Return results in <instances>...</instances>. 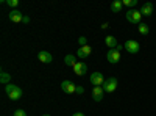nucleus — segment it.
I'll list each match as a JSON object with an SVG mask.
<instances>
[{"mask_svg":"<svg viewBox=\"0 0 156 116\" xmlns=\"http://www.w3.org/2000/svg\"><path fill=\"white\" fill-rule=\"evenodd\" d=\"M5 93L9 99L12 100H19L22 99V88H19L17 85H12V83H8L5 85Z\"/></svg>","mask_w":156,"mask_h":116,"instance_id":"obj_1","label":"nucleus"},{"mask_svg":"<svg viewBox=\"0 0 156 116\" xmlns=\"http://www.w3.org/2000/svg\"><path fill=\"white\" fill-rule=\"evenodd\" d=\"M120 50H122V46H117L115 49H109L108 54H106V60L111 63V64H115L120 61Z\"/></svg>","mask_w":156,"mask_h":116,"instance_id":"obj_2","label":"nucleus"},{"mask_svg":"<svg viewBox=\"0 0 156 116\" xmlns=\"http://www.w3.org/2000/svg\"><path fill=\"white\" fill-rule=\"evenodd\" d=\"M125 16H126V21L128 22H131V24H140V19H142V14H140V11L139 9H128L125 13Z\"/></svg>","mask_w":156,"mask_h":116,"instance_id":"obj_3","label":"nucleus"},{"mask_svg":"<svg viewBox=\"0 0 156 116\" xmlns=\"http://www.w3.org/2000/svg\"><path fill=\"white\" fill-rule=\"evenodd\" d=\"M117 83H119L117 77H109V79H106L105 83H103V89H105V93H114L117 89Z\"/></svg>","mask_w":156,"mask_h":116,"instance_id":"obj_4","label":"nucleus"},{"mask_svg":"<svg viewBox=\"0 0 156 116\" xmlns=\"http://www.w3.org/2000/svg\"><path fill=\"white\" fill-rule=\"evenodd\" d=\"M123 47H125V50H126L128 54H137L139 50H140L139 43H137V41H134V39H128V41H125Z\"/></svg>","mask_w":156,"mask_h":116,"instance_id":"obj_5","label":"nucleus"},{"mask_svg":"<svg viewBox=\"0 0 156 116\" xmlns=\"http://www.w3.org/2000/svg\"><path fill=\"white\" fill-rule=\"evenodd\" d=\"M89 80H90V83H92L94 86H103V83H105V77H103V74L101 72H94L92 75L89 77Z\"/></svg>","mask_w":156,"mask_h":116,"instance_id":"obj_6","label":"nucleus"},{"mask_svg":"<svg viewBox=\"0 0 156 116\" xmlns=\"http://www.w3.org/2000/svg\"><path fill=\"white\" fill-rule=\"evenodd\" d=\"M72 69H73L75 75H78V77H81V75H84V74L87 72V66H86L84 61H76L75 66H73Z\"/></svg>","mask_w":156,"mask_h":116,"instance_id":"obj_7","label":"nucleus"},{"mask_svg":"<svg viewBox=\"0 0 156 116\" xmlns=\"http://www.w3.org/2000/svg\"><path fill=\"white\" fill-rule=\"evenodd\" d=\"M61 89H62L66 94H73L75 89H76V85H73L70 80H62V82H61Z\"/></svg>","mask_w":156,"mask_h":116,"instance_id":"obj_8","label":"nucleus"},{"mask_svg":"<svg viewBox=\"0 0 156 116\" xmlns=\"http://www.w3.org/2000/svg\"><path fill=\"white\" fill-rule=\"evenodd\" d=\"M9 21L14 22V24L23 22V14H22V11H19V9H11V11H9Z\"/></svg>","mask_w":156,"mask_h":116,"instance_id":"obj_9","label":"nucleus"},{"mask_svg":"<svg viewBox=\"0 0 156 116\" xmlns=\"http://www.w3.org/2000/svg\"><path fill=\"white\" fill-rule=\"evenodd\" d=\"M90 54H92V47H90V46H83V47H80L76 50V57L81 58V60L87 58Z\"/></svg>","mask_w":156,"mask_h":116,"instance_id":"obj_10","label":"nucleus"},{"mask_svg":"<svg viewBox=\"0 0 156 116\" xmlns=\"http://www.w3.org/2000/svg\"><path fill=\"white\" fill-rule=\"evenodd\" d=\"M37 58H39V61L44 63V64H50L51 61H53V57H51V54H48L47 50H41V52L37 54Z\"/></svg>","mask_w":156,"mask_h":116,"instance_id":"obj_11","label":"nucleus"},{"mask_svg":"<svg viewBox=\"0 0 156 116\" xmlns=\"http://www.w3.org/2000/svg\"><path fill=\"white\" fill-rule=\"evenodd\" d=\"M103 94H105V89H103V86H94V88H92V99H94L95 102L103 100Z\"/></svg>","mask_w":156,"mask_h":116,"instance_id":"obj_12","label":"nucleus"},{"mask_svg":"<svg viewBox=\"0 0 156 116\" xmlns=\"http://www.w3.org/2000/svg\"><path fill=\"white\" fill-rule=\"evenodd\" d=\"M139 11H140V14H142V16H147V17L151 16V14H153V3H150V2L144 3V5L140 6Z\"/></svg>","mask_w":156,"mask_h":116,"instance_id":"obj_13","label":"nucleus"},{"mask_svg":"<svg viewBox=\"0 0 156 116\" xmlns=\"http://www.w3.org/2000/svg\"><path fill=\"white\" fill-rule=\"evenodd\" d=\"M122 6H123L122 0H114V2L111 3V11L112 13H120L122 11Z\"/></svg>","mask_w":156,"mask_h":116,"instance_id":"obj_14","label":"nucleus"},{"mask_svg":"<svg viewBox=\"0 0 156 116\" xmlns=\"http://www.w3.org/2000/svg\"><path fill=\"white\" fill-rule=\"evenodd\" d=\"M105 44H106L109 49H115L117 46H119V44H117V39H115L114 36H111V35L105 38Z\"/></svg>","mask_w":156,"mask_h":116,"instance_id":"obj_15","label":"nucleus"},{"mask_svg":"<svg viewBox=\"0 0 156 116\" xmlns=\"http://www.w3.org/2000/svg\"><path fill=\"white\" fill-rule=\"evenodd\" d=\"M64 63H66L67 66L73 68V66H75V63H76V58H75V55H72V54L66 55V58H64Z\"/></svg>","mask_w":156,"mask_h":116,"instance_id":"obj_16","label":"nucleus"},{"mask_svg":"<svg viewBox=\"0 0 156 116\" xmlns=\"http://www.w3.org/2000/svg\"><path fill=\"white\" fill-rule=\"evenodd\" d=\"M137 30H139L140 35H148V33H150V28H148V25H147L145 22H140V24L137 25Z\"/></svg>","mask_w":156,"mask_h":116,"instance_id":"obj_17","label":"nucleus"},{"mask_svg":"<svg viewBox=\"0 0 156 116\" xmlns=\"http://www.w3.org/2000/svg\"><path fill=\"white\" fill-rule=\"evenodd\" d=\"M9 80H11V75H9L8 72L2 71V74H0V82H2L3 85H8V83H9Z\"/></svg>","mask_w":156,"mask_h":116,"instance_id":"obj_18","label":"nucleus"},{"mask_svg":"<svg viewBox=\"0 0 156 116\" xmlns=\"http://www.w3.org/2000/svg\"><path fill=\"white\" fill-rule=\"evenodd\" d=\"M136 5H137V0H123V6H128L129 9H134Z\"/></svg>","mask_w":156,"mask_h":116,"instance_id":"obj_19","label":"nucleus"},{"mask_svg":"<svg viewBox=\"0 0 156 116\" xmlns=\"http://www.w3.org/2000/svg\"><path fill=\"white\" fill-rule=\"evenodd\" d=\"M8 6H11L12 9H17V5H19V0H6L5 2Z\"/></svg>","mask_w":156,"mask_h":116,"instance_id":"obj_20","label":"nucleus"},{"mask_svg":"<svg viewBox=\"0 0 156 116\" xmlns=\"http://www.w3.org/2000/svg\"><path fill=\"white\" fill-rule=\"evenodd\" d=\"M78 44H80V47L87 46V38L86 36H80V38H78Z\"/></svg>","mask_w":156,"mask_h":116,"instance_id":"obj_21","label":"nucleus"},{"mask_svg":"<svg viewBox=\"0 0 156 116\" xmlns=\"http://www.w3.org/2000/svg\"><path fill=\"white\" fill-rule=\"evenodd\" d=\"M12 116H27V113H25L23 110H16L14 113H12Z\"/></svg>","mask_w":156,"mask_h":116,"instance_id":"obj_22","label":"nucleus"},{"mask_svg":"<svg viewBox=\"0 0 156 116\" xmlns=\"http://www.w3.org/2000/svg\"><path fill=\"white\" fill-rule=\"evenodd\" d=\"M75 93H76V94H83V93H84V88H83V86H76Z\"/></svg>","mask_w":156,"mask_h":116,"instance_id":"obj_23","label":"nucleus"},{"mask_svg":"<svg viewBox=\"0 0 156 116\" xmlns=\"http://www.w3.org/2000/svg\"><path fill=\"white\" fill-rule=\"evenodd\" d=\"M30 22V17L28 16H23V24H28Z\"/></svg>","mask_w":156,"mask_h":116,"instance_id":"obj_24","label":"nucleus"},{"mask_svg":"<svg viewBox=\"0 0 156 116\" xmlns=\"http://www.w3.org/2000/svg\"><path fill=\"white\" fill-rule=\"evenodd\" d=\"M108 27H109V24H108V22H105V24H101V28H103V30H105V28H108Z\"/></svg>","mask_w":156,"mask_h":116,"instance_id":"obj_25","label":"nucleus"},{"mask_svg":"<svg viewBox=\"0 0 156 116\" xmlns=\"http://www.w3.org/2000/svg\"><path fill=\"white\" fill-rule=\"evenodd\" d=\"M72 116H84V113H80V111H78V113H73Z\"/></svg>","mask_w":156,"mask_h":116,"instance_id":"obj_26","label":"nucleus"},{"mask_svg":"<svg viewBox=\"0 0 156 116\" xmlns=\"http://www.w3.org/2000/svg\"><path fill=\"white\" fill-rule=\"evenodd\" d=\"M42 116H50V114H42Z\"/></svg>","mask_w":156,"mask_h":116,"instance_id":"obj_27","label":"nucleus"}]
</instances>
